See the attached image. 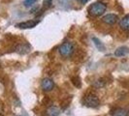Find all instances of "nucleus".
Segmentation results:
<instances>
[{
    "label": "nucleus",
    "instance_id": "1",
    "mask_svg": "<svg viewBox=\"0 0 129 116\" xmlns=\"http://www.w3.org/2000/svg\"><path fill=\"white\" fill-rule=\"evenodd\" d=\"M107 10L106 4H104L103 2H95L94 4H92L88 8V12L91 16L93 17H100L102 16Z\"/></svg>",
    "mask_w": 129,
    "mask_h": 116
},
{
    "label": "nucleus",
    "instance_id": "6",
    "mask_svg": "<svg viewBox=\"0 0 129 116\" xmlns=\"http://www.w3.org/2000/svg\"><path fill=\"white\" fill-rule=\"evenodd\" d=\"M38 24V21L36 20H27L24 22H20L17 24V27L21 28V29H28V28H33Z\"/></svg>",
    "mask_w": 129,
    "mask_h": 116
},
{
    "label": "nucleus",
    "instance_id": "13",
    "mask_svg": "<svg viewBox=\"0 0 129 116\" xmlns=\"http://www.w3.org/2000/svg\"><path fill=\"white\" fill-rule=\"evenodd\" d=\"M72 82H73V84L76 86V87H78V88H80L81 87V85H82V82H81V79L79 78V77H72Z\"/></svg>",
    "mask_w": 129,
    "mask_h": 116
},
{
    "label": "nucleus",
    "instance_id": "11",
    "mask_svg": "<svg viewBox=\"0 0 129 116\" xmlns=\"http://www.w3.org/2000/svg\"><path fill=\"white\" fill-rule=\"evenodd\" d=\"M128 112L123 108H116L115 110L112 111V115L113 116H127Z\"/></svg>",
    "mask_w": 129,
    "mask_h": 116
},
{
    "label": "nucleus",
    "instance_id": "14",
    "mask_svg": "<svg viewBox=\"0 0 129 116\" xmlns=\"http://www.w3.org/2000/svg\"><path fill=\"white\" fill-rule=\"evenodd\" d=\"M95 87H97V88H99V87H103L104 85H105V81H104L103 79H98V80H96L95 82H94V84H93Z\"/></svg>",
    "mask_w": 129,
    "mask_h": 116
},
{
    "label": "nucleus",
    "instance_id": "17",
    "mask_svg": "<svg viewBox=\"0 0 129 116\" xmlns=\"http://www.w3.org/2000/svg\"><path fill=\"white\" fill-rule=\"evenodd\" d=\"M78 1H79L81 4H85V3H86L88 0H78Z\"/></svg>",
    "mask_w": 129,
    "mask_h": 116
},
{
    "label": "nucleus",
    "instance_id": "9",
    "mask_svg": "<svg viewBox=\"0 0 129 116\" xmlns=\"http://www.w3.org/2000/svg\"><path fill=\"white\" fill-rule=\"evenodd\" d=\"M128 52H129L128 47H126V46H120V47L116 48V50L115 51V55L117 56V57H121V56L126 55Z\"/></svg>",
    "mask_w": 129,
    "mask_h": 116
},
{
    "label": "nucleus",
    "instance_id": "16",
    "mask_svg": "<svg viewBox=\"0 0 129 116\" xmlns=\"http://www.w3.org/2000/svg\"><path fill=\"white\" fill-rule=\"evenodd\" d=\"M35 2H36V0H24L23 4L25 7H31Z\"/></svg>",
    "mask_w": 129,
    "mask_h": 116
},
{
    "label": "nucleus",
    "instance_id": "2",
    "mask_svg": "<svg viewBox=\"0 0 129 116\" xmlns=\"http://www.w3.org/2000/svg\"><path fill=\"white\" fill-rule=\"evenodd\" d=\"M58 51H59V53H60L62 56L68 57V56L72 55V53L74 52V46H73V45H72L71 43L66 42V43L62 44V45L59 46Z\"/></svg>",
    "mask_w": 129,
    "mask_h": 116
},
{
    "label": "nucleus",
    "instance_id": "4",
    "mask_svg": "<svg viewBox=\"0 0 129 116\" xmlns=\"http://www.w3.org/2000/svg\"><path fill=\"white\" fill-rule=\"evenodd\" d=\"M53 86H54L53 81L49 77L44 78L41 82V87L44 91H51L52 89H53Z\"/></svg>",
    "mask_w": 129,
    "mask_h": 116
},
{
    "label": "nucleus",
    "instance_id": "3",
    "mask_svg": "<svg viewBox=\"0 0 129 116\" xmlns=\"http://www.w3.org/2000/svg\"><path fill=\"white\" fill-rule=\"evenodd\" d=\"M84 103L88 107H97L100 102H99V99L97 96L88 94L84 98Z\"/></svg>",
    "mask_w": 129,
    "mask_h": 116
},
{
    "label": "nucleus",
    "instance_id": "5",
    "mask_svg": "<svg viewBox=\"0 0 129 116\" xmlns=\"http://www.w3.org/2000/svg\"><path fill=\"white\" fill-rule=\"evenodd\" d=\"M117 19H118V18H117L116 15H115V14H108V15H106L103 19H102V20H103L106 24L113 25V24H115L116 21H117Z\"/></svg>",
    "mask_w": 129,
    "mask_h": 116
},
{
    "label": "nucleus",
    "instance_id": "18",
    "mask_svg": "<svg viewBox=\"0 0 129 116\" xmlns=\"http://www.w3.org/2000/svg\"><path fill=\"white\" fill-rule=\"evenodd\" d=\"M128 114H129V110H128Z\"/></svg>",
    "mask_w": 129,
    "mask_h": 116
},
{
    "label": "nucleus",
    "instance_id": "7",
    "mask_svg": "<svg viewBox=\"0 0 129 116\" xmlns=\"http://www.w3.org/2000/svg\"><path fill=\"white\" fill-rule=\"evenodd\" d=\"M30 50V45L28 44H20L16 47V51L20 54H25Z\"/></svg>",
    "mask_w": 129,
    "mask_h": 116
},
{
    "label": "nucleus",
    "instance_id": "10",
    "mask_svg": "<svg viewBox=\"0 0 129 116\" xmlns=\"http://www.w3.org/2000/svg\"><path fill=\"white\" fill-rule=\"evenodd\" d=\"M60 114V109L56 106H50L47 109V115L48 116H58Z\"/></svg>",
    "mask_w": 129,
    "mask_h": 116
},
{
    "label": "nucleus",
    "instance_id": "15",
    "mask_svg": "<svg viewBox=\"0 0 129 116\" xmlns=\"http://www.w3.org/2000/svg\"><path fill=\"white\" fill-rule=\"evenodd\" d=\"M52 0H44V3H43V8L44 9H48L52 6Z\"/></svg>",
    "mask_w": 129,
    "mask_h": 116
},
{
    "label": "nucleus",
    "instance_id": "8",
    "mask_svg": "<svg viewBox=\"0 0 129 116\" xmlns=\"http://www.w3.org/2000/svg\"><path fill=\"white\" fill-rule=\"evenodd\" d=\"M119 26L123 30H129V15H126L119 20Z\"/></svg>",
    "mask_w": 129,
    "mask_h": 116
},
{
    "label": "nucleus",
    "instance_id": "12",
    "mask_svg": "<svg viewBox=\"0 0 129 116\" xmlns=\"http://www.w3.org/2000/svg\"><path fill=\"white\" fill-rule=\"evenodd\" d=\"M92 41H93L95 46H96L99 50H101V51H104V50H105V46H104V45L102 44V42H101L99 39H97L96 37H93V38H92Z\"/></svg>",
    "mask_w": 129,
    "mask_h": 116
}]
</instances>
